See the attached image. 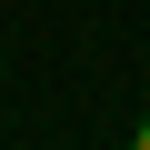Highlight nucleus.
I'll use <instances>...</instances> for the list:
<instances>
[{
  "mask_svg": "<svg viewBox=\"0 0 150 150\" xmlns=\"http://www.w3.org/2000/svg\"><path fill=\"white\" fill-rule=\"evenodd\" d=\"M130 150H150V110H140V130H130Z\"/></svg>",
  "mask_w": 150,
  "mask_h": 150,
  "instance_id": "obj_1",
  "label": "nucleus"
}]
</instances>
